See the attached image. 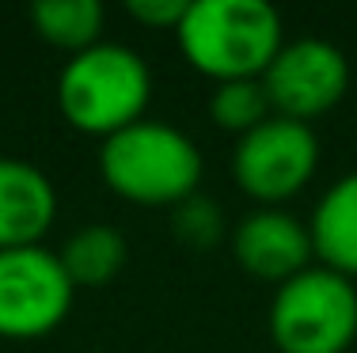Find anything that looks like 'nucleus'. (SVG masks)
<instances>
[{"mask_svg":"<svg viewBox=\"0 0 357 353\" xmlns=\"http://www.w3.org/2000/svg\"><path fill=\"white\" fill-rule=\"evenodd\" d=\"M65 274L76 289H99V285L114 281L126 266V235L114 224H84L76 228L57 251Z\"/></svg>","mask_w":357,"mask_h":353,"instance_id":"obj_11","label":"nucleus"},{"mask_svg":"<svg viewBox=\"0 0 357 353\" xmlns=\"http://www.w3.org/2000/svg\"><path fill=\"white\" fill-rule=\"evenodd\" d=\"M190 0H130V15L149 27H178Z\"/></svg>","mask_w":357,"mask_h":353,"instance_id":"obj_15","label":"nucleus"},{"mask_svg":"<svg viewBox=\"0 0 357 353\" xmlns=\"http://www.w3.org/2000/svg\"><path fill=\"white\" fill-rule=\"evenodd\" d=\"M103 4L99 0H38L31 4V23L50 46H61L69 54L96 46L103 35Z\"/></svg>","mask_w":357,"mask_h":353,"instance_id":"obj_12","label":"nucleus"},{"mask_svg":"<svg viewBox=\"0 0 357 353\" xmlns=\"http://www.w3.org/2000/svg\"><path fill=\"white\" fill-rule=\"evenodd\" d=\"M76 297L57 251L31 247L0 251V338H42L65 323Z\"/></svg>","mask_w":357,"mask_h":353,"instance_id":"obj_5","label":"nucleus"},{"mask_svg":"<svg viewBox=\"0 0 357 353\" xmlns=\"http://www.w3.org/2000/svg\"><path fill=\"white\" fill-rule=\"evenodd\" d=\"M172 228L186 247H213L220 240V232H225V217H220L217 201L190 194L172 209Z\"/></svg>","mask_w":357,"mask_h":353,"instance_id":"obj_14","label":"nucleus"},{"mask_svg":"<svg viewBox=\"0 0 357 353\" xmlns=\"http://www.w3.org/2000/svg\"><path fill=\"white\" fill-rule=\"evenodd\" d=\"M57 217V190L42 167L0 156V251L31 247Z\"/></svg>","mask_w":357,"mask_h":353,"instance_id":"obj_9","label":"nucleus"},{"mask_svg":"<svg viewBox=\"0 0 357 353\" xmlns=\"http://www.w3.org/2000/svg\"><path fill=\"white\" fill-rule=\"evenodd\" d=\"M175 35L186 61L220 84L262 77L282 49L285 27L266 0H190Z\"/></svg>","mask_w":357,"mask_h":353,"instance_id":"obj_2","label":"nucleus"},{"mask_svg":"<svg viewBox=\"0 0 357 353\" xmlns=\"http://www.w3.org/2000/svg\"><path fill=\"white\" fill-rule=\"evenodd\" d=\"M232 255L251 277L282 285L301 270H308L312 258L308 224L278 205H262L236 224Z\"/></svg>","mask_w":357,"mask_h":353,"instance_id":"obj_8","label":"nucleus"},{"mask_svg":"<svg viewBox=\"0 0 357 353\" xmlns=\"http://www.w3.org/2000/svg\"><path fill=\"white\" fill-rule=\"evenodd\" d=\"M312 255L342 277H357V171L335 179L312 209Z\"/></svg>","mask_w":357,"mask_h":353,"instance_id":"obj_10","label":"nucleus"},{"mask_svg":"<svg viewBox=\"0 0 357 353\" xmlns=\"http://www.w3.org/2000/svg\"><path fill=\"white\" fill-rule=\"evenodd\" d=\"M209 114L220 130L232 133H248L255 125H262L274 107H270V95L262 88V77H243V80H220L209 95Z\"/></svg>","mask_w":357,"mask_h":353,"instance_id":"obj_13","label":"nucleus"},{"mask_svg":"<svg viewBox=\"0 0 357 353\" xmlns=\"http://www.w3.org/2000/svg\"><path fill=\"white\" fill-rule=\"evenodd\" d=\"M262 88L270 95L274 114L308 122V118L327 114L346 95L350 61L335 42L304 35V38L282 42V49L262 72Z\"/></svg>","mask_w":357,"mask_h":353,"instance_id":"obj_7","label":"nucleus"},{"mask_svg":"<svg viewBox=\"0 0 357 353\" xmlns=\"http://www.w3.org/2000/svg\"><path fill=\"white\" fill-rule=\"evenodd\" d=\"M319 167V137L308 122L270 114L262 125L248 130L232 148V179L251 198L285 201L301 194Z\"/></svg>","mask_w":357,"mask_h":353,"instance_id":"obj_6","label":"nucleus"},{"mask_svg":"<svg viewBox=\"0 0 357 353\" xmlns=\"http://www.w3.org/2000/svg\"><path fill=\"white\" fill-rule=\"evenodd\" d=\"M99 171L118 198L175 209L178 201L198 194L202 152L178 125L141 118L103 141Z\"/></svg>","mask_w":357,"mask_h":353,"instance_id":"obj_3","label":"nucleus"},{"mask_svg":"<svg viewBox=\"0 0 357 353\" xmlns=\"http://www.w3.org/2000/svg\"><path fill=\"white\" fill-rule=\"evenodd\" d=\"M270 334L282 353H346L357 338V285L327 266L301 270L278 285Z\"/></svg>","mask_w":357,"mask_h":353,"instance_id":"obj_4","label":"nucleus"},{"mask_svg":"<svg viewBox=\"0 0 357 353\" xmlns=\"http://www.w3.org/2000/svg\"><path fill=\"white\" fill-rule=\"evenodd\" d=\"M152 99L149 61L126 42H103L80 49L57 77V107L65 122L91 137H110L141 122Z\"/></svg>","mask_w":357,"mask_h":353,"instance_id":"obj_1","label":"nucleus"}]
</instances>
